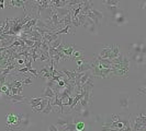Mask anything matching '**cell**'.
Returning a JSON list of instances; mask_svg holds the SVG:
<instances>
[{
  "instance_id": "obj_1",
  "label": "cell",
  "mask_w": 146,
  "mask_h": 131,
  "mask_svg": "<svg viewBox=\"0 0 146 131\" xmlns=\"http://www.w3.org/2000/svg\"><path fill=\"white\" fill-rule=\"evenodd\" d=\"M129 67H130V59L127 58V56H124L121 64L111 65V75L112 77H126L129 72Z\"/></svg>"
},
{
  "instance_id": "obj_2",
  "label": "cell",
  "mask_w": 146,
  "mask_h": 131,
  "mask_svg": "<svg viewBox=\"0 0 146 131\" xmlns=\"http://www.w3.org/2000/svg\"><path fill=\"white\" fill-rule=\"evenodd\" d=\"M7 128L10 130H21V115L9 114L7 116Z\"/></svg>"
},
{
  "instance_id": "obj_3",
  "label": "cell",
  "mask_w": 146,
  "mask_h": 131,
  "mask_svg": "<svg viewBox=\"0 0 146 131\" xmlns=\"http://www.w3.org/2000/svg\"><path fill=\"white\" fill-rule=\"evenodd\" d=\"M7 101L10 104H12V105H17V104H22V103H28L29 101V97H25V96H23L22 94H19V95H9L7 96Z\"/></svg>"
},
{
  "instance_id": "obj_4",
  "label": "cell",
  "mask_w": 146,
  "mask_h": 131,
  "mask_svg": "<svg viewBox=\"0 0 146 131\" xmlns=\"http://www.w3.org/2000/svg\"><path fill=\"white\" fill-rule=\"evenodd\" d=\"M111 51H112V45H106L99 52V57L102 59H111Z\"/></svg>"
},
{
  "instance_id": "obj_5",
  "label": "cell",
  "mask_w": 146,
  "mask_h": 131,
  "mask_svg": "<svg viewBox=\"0 0 146 131\" xmlns=\"http://www.w3.org/2000/svg\"><path fill=\"white\" fill-rule=\"evenodd\" d=\"M84 48L80 47V46H75V48H74V51H73V55H72V59H75V60H77V59H84Z\"/></svg>"
},
{
  "instance_id": "obj_6",
  "label": "cell",
  "mask_w": 146,
  "mask_h": 131,
  "mask_svg": "<svg viewBox=\"0 0 146 131\" xmlns=\"http://www.w3.org/2000/svg\"><path fill=\"white\" fill-rule=\"evenodd\" d=\"M57 38H58V35L55 34L54 32H46V33H44L43 35H42V39H44L46 43H48V45L52 42H54L55 39H57Z\"/></svg>"
},
{
  "instance_id": "obj_7",
  "label": "cell",
  "mask_w": 146,
  "mask_h": 131,
  "mask_svg": "<svg viewBox=\"0 0 146 131\" xmlns=\"http://www.w3.org/2000/svg\"><path fill=\"white\" fill-rule=\"evenodd\" d=\"M112 15H113L114 21L117 22V24H122V23H124V22L126 21V18H125V15H124V12L121 11V10H117V12Z\"/></svg>"
},
{
  "instance_id": "obj_8",
  "label": "cell",
  "mask_w": 146,
  "mask_h": 131,
  "mask_svg": "<svg viewBox=\"0 0 146 131\" xmlns=\"http://www.w3.org/2000/svg\"><path fill=\"white\" fill-rule=\"evenodd\" d=\"M75 32H76V29L74 28L73 25H68V26H65L64 29H59V31H56V32H54L55 34H57V35H60V34H75Z\"/></svg>"
},
{
  "instance_id": "obj_9",
  "label": "cell",
  "mask_w": 146,
  "mask_h": 131,
  "mask_svg": "<svg viewBox=\"0 0 146 131\" xmlns=\"http://www.w3.org/2000/svg\"><path fill=\"white\" fill-rule=\"evenodd\" d=\"M120 106L123 109H127L130 106V95L122 94L120 96Z\"/></svg>"
},
{
  "instance_id": "obj_10",
  "label": "cell",
  "mask_w": 146,
  "mask_h": 131,
  "mask_svg": "<svg viewBox=\"0 0 146 131\" xmlns=\"http://www.w3.org/2000/svg\"><path fill=\"white\" fill-rule=\"evenodd\" d=\"M92 69V66H91V62H87V61H84V64L80 65L78 68H77V70H76V72L77 73H81V72H87V71H90Z\"/></svg>"
},
{
  "instance_id": "obj_11",
  "label": "cell",
  "mask_w": 146,
  "mask_h": 131,
  "mask_svg": "<svg viewBox=\"0 0 146 131\" xmlns=\"http://www.w3.org/2000/svg\"><path fill=\"white\" fill-rule=\"evenodd\" d=\"M48 100H50V98H43L34 108H32V109H33L35 113H42L44 109H45V107H46V105H47V103H48Z\"/></svg>"
},
{
  "instance_id": "obj_12",
  "label": "cell",
  "mask_w": 146,
  "mask_h": 131,
  "mask_svg": "<svg viewBox=\"0 0 146 131\" xmlns=\"http://www.w3.org/2000/svg\"><path fill=\"white\" fill-rule=\"evenodd\" d=\"M55 96H56L55 92H54L50 86H45L43 88L42 97H44V98H54Z\"/></svg>"
},
{
  "instance_id": "obj_13",
  "label": "cell",
  "mask_w": 146,
  "mask_h": 131,
  "mask_svg": "<svg viewBox=\"0 0 146 131\" xmlns=\"http://www.w3.org/2000/svg\"><path fill=\"white\" fill-rule=\"evenodd\" d=\"M96 59L98 60V62L101 65L103 69H111V65H112V62H111V60L110 59H102L100 58L99 56H97Z\"/></svg>"
},
{
  "instance_id": "obj_14",
  "label": "cell",
  "mask_w": 146,
  "mask_h": 131,
  "mask_svg": "<svg viewBox=\"0 0 146 131\" xmlns=\"http://www.w3.org/2000/svg\"><path fill=\"white\" fill-rule=\"evenodd\" d=\"M37 77L45 78V79H51V73L47 67H44L41 70H37Z\"/></svg>"
},
{
  "instance_id": "obj_15",
  "label": "cell",
  "mask_w": 146,
  "mask_h": 131,
  "mask_svg": "<svg viewBox=\"0 0 146 131\" xmlns=\"http://www.w3.org/2000/svg\"><path fill=\"white\" fill-rule=\"evenodd\" d=\"M120 48H119V46L117 45H112V51H111V59L110 60H112V59L117 58L120 56Z\"/></svg>"
},
{
  "instance_id": "obj_16",
  "label": "cell",
  "mask_w": 146,
  "mask_h": 131,
  "mask_svg": "<svg viewBox=\"0 0 146 131\" xmlns=\"http://www.w3.org/2000/svg\"><path fill=\"white\" fill-rule=\"evenodd\" d=\"M64 41H63V37L62 36H58V38L57 39H55L54 42H52L48 46H50V48H53V49H56L57 47H59L60 46V44L63 43Z\"/></svg>"
},
{
  "instance_id": "obj_17",
  "label": "cell",
  "mask_w": 146,
  "mask_h": 131,
  "mask_svg": "<svg viewBox=\"0 0 146 131\" xmlns=\"http://www.w3.org/2000/svg\"><path fill=\"white\" fill-rule=\"evenodd\" d=\"M90 12L95 15L99 21H101V20L103 19V13L101 12V11H99L98 9H96V8H91V9H90Z\"/></svg>"
},
{
  "instance_id": "obj_18",
  "label": "cell",
  "mask_w": 146,
  "mask_h": 131,
  "mask_svg": "<svg viewBox=\"0 0 146 131\" xmlns=\"http://www.w3.org/2000/svg\"><path fill=\"white\" fill-rule=\"evenodd\" d=\"M43 98L44 97H42V96H41V97H36V98H29L28 103H29V105H31L32 108H34V107H35V106H36L37 104L41 102Z\"/></svg>"
},
{
  "instance_id": "obj_19",
  "label": "cell",
  "mask_w": 146,
  "mask_h": 131,
  "mask_svg": "<svg viewBox=\"0 0 146 131\" xmlns=\"http://www.w3.org/2000/svg\"><path fill=\"white\" fill-rule=\"evenodd\" d=\"M102 5H104L106 7H117L119 1L117 0H107V1H102Z\"/></svg>"
},
{
  "instance_id": "obj_20",
  "label": "cell",
  "mask_w": 146,
  "mask_h": 131,
  "mask_svg": "<svg viewBox=\"0 0 146 131\" xmlns=\"http://www.w3.org/2000/svg\"><path fill=\"white\" fill-rule=\"evenodd\" d=\"M75 127H76V131H82V130H85L86 124H85V121H82V120L79 119V120L75 124Z\"/></svg>"
},
{
  "instance_id": "obj_21",
  "label": "cell",
  "mask_w": 146,
  "mask_h": 131,
  "mask_svg": "<svg viewBox=\"0 0 146 131\" xmlns=\"http://www.w3.org/2000/svg\"><path fill=\"white\" fill-rule=\"evenodd\" d=\"M52 100L53 98H50L48 100V103H47V105H46V107H45V109H44L43 111V114H50L51 111H53V105H52Z\"/></svg>"
},
{
  "instance_id": "obj_22",
  "label": "cell",
  "mask_w": 146,
  "mask_h": 131,
  "mask_svg": "<svg viewBox=\"0 0 146 131\" xmlns=\"http://www.w3.org/2000/svg\"><path fill=\"white\" fill-rule=\"evenodd\" d=\"M24 5H25V1H10L8 5L6 6H13V7H23L24 8Z\"/></svg>"
},
{
  "instance_id": "obj_23",
  "label": "cell",
  "mask_w": 146,
  "mask_h": 131,
  "mask_svg": "<svg viewBox=\"0 0 146 131\" xmlns=\"http://www.w3.org/2000/svg\"><path fill=\"white\" fill-rule=\"evenodd\" d=\"M21 81H22V85H31L32 84V79L30 77H24Z\"/></svg>"
},
{
  "instance_id": "obj_24",
  "label": "cell",
  "mask_w": 146,
  "mask_h": 131,
  "mask_svg": "<svg viewBox=\"0 0 146 131\" xmlns=\"http://www.w3.org/2000/svg\"><path fill=\"white\" fill-rule=\"evenodd\" d=\"M137 92H139V94H141V95H145L146 94V87H145V85L143 84L141 87H139L137 88Z\"/></svg>"
},
{
  "instance_id": "obj_25",
  "label": "cell",
  "mask_w": 146,
  "mask_h": 131,
  "mask_svg": "<svg viewBox=\"0 0 146 131\" xmlns=\"http://www.w3.org/2000/svg\"><path fill=\"white\" fill-rule=\"evenodd\" d=\"M48 130L50 131H58V128L56 127V124H51L50 126H48Z\"/></svg>"
},
{
  "instance_id": "obj_26",
  "label": "cell",
  "mask_w": 146,
  "mask_h": 131,
  "mask_svg": "<svg viewBox=\"0 0 146 131\" xmlns=\"http://www.w3.org/2000/svg\"><path fill=\"white\" fill-rule=\"evenodd\" d=\"M29 72L32 73V74L34 75V78H38V77H37V69H33V68H31V69H29Z\"/></svg>"
},
{
  "instance_id": "obj_27",
  "label": "cell",
  "mask_w": 146,
  "mask_h": 131,
  "mask_svg": "<svg viewBox=\"0 0 146 131\" xmlns=\"http://www.w3.org/2000/svg\"><path fill=\"white\" fill-rule=\"evenodd\" d=\"M76 61H77V65H78V67H79L80 65L84 64V61H85V60H84V59H77Z\"/></svg>"
},
{
  "instance_id": "obj_28",
  "label": "cell",
  "mask_w": 146,
  "mask_h": 131,
  "mask_svg": "<svg viewBox=\"0 0 146 131\" xmlns=\"http://www.w3.org/2000/svg\"><path fill=\"white\" fill-rule=\"evenodd\" d=\"M0 75H1V69H0Z\"/></svg>"
},
{
  "instance_id": "obj_29",
  "label": "cell",
  "mask_w": 146,
  "mask_h": 131,
  "mask_svg": "<svg viewBox=\"0 0 146 131\" xmlns=\"http://www.w3.org/2000/svg\"><path fill=\"white\" fill-rule=\"evenodd\" d=\"M0 87H1V84H0ZM0 94H1V92H0Z\"/></svg>"
}]
</instances>
